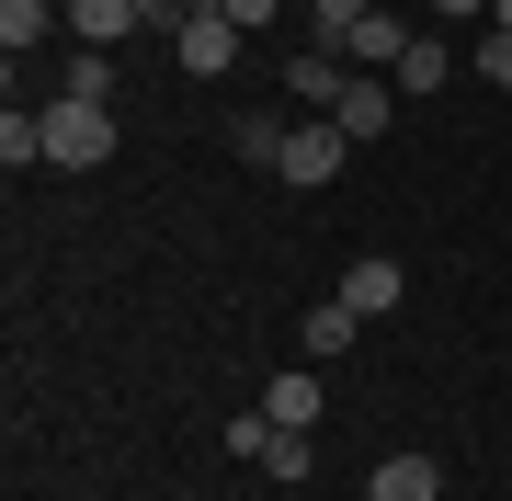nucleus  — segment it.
<instances>
[{
  "mask_svg": "<svg viewBox=\"0 0 512 501\" xmlns=\"http://www.w3.org/2000/svg\"><path fill=\"white\" fill-rule=\"evenodd\" d=\"M114 160V103H46V171H103Z\"/></svg>",
  "mask_w": 512,
  "mask_h": 501,
  "instance_id": "f257e3e1",
  "label": "nucleus"
},
{
  "mask_svg": "<svg viewBox=\"0 0 512 501\" xmlns=\"http://www.w3.org/2000/svg\"><path fill=\"white\" fill-rule=\"evenodd\" d=\"M342 160H353V137L330 126V114H296V126H285V183H296V194L342 183Z\"/></svg>",
  "mask_w": 512,
  "mask_h": 501,
  "instance_id": "f03ea898",
  "label": "nucleus"
},
{
  "mask_svg": "<svg viewBox=\"0 0 512 501\" xmlns=\"http://www.w3.org/2000/svg\"><path fill=\"white\" fill-rule=\"evenodd\" d=\"M239 46H251V35H239V23L217 12V0H205V12L183 23V35H171V69H194V80H228V69H239Z\"/></svg>",
  "mask_w": 512,
  "mask_h": 501,
  "instance_id": "7ed1b4c3",
  "label": "nucleus"
},
{
  "mask_svg": "<svg viewBox=\"0 0 512 501\" xmlns=\"http://www.w3.org/2000/svg\"><path fill=\"white\" fill-rule=\"evenodd\" d=\"M410 35H421V23L399 12V0H376V12L342 35V57H353V69H399V57H410Z\"/></svg>",
  "mask_w": 512,
  "mask_h": 501,
  "instance_id": "20e7f679",
  "label": "nucleus"
},
{
  "mask_svg": "<svg viewBox=\"0 0 512 501\" xmlns=\"http://www.w3.org/2000/svg\"><path fill=\"white\" fill-rule=\"evenodd\" d=\"M387 92H399V80H387V69H353V92L330 103V126H342L353 149H376V137H387Z\"/></svg>",
  "mask_w": 512,
  "mask_h": 501,
  "instance_id": "39448f33",
  "label": "nucleus"
},
{
  "mask_svg": "<svg viewBox=\"0 0 512 501\" xmlns=\"http://www.w3.org/2000/svg\"><path fill=\"white\" fill-rule=\"evenodd\" d=\"M399 297H410V274H399L387 251H365V262L342 274V308H353V319H399Z\"/></svg>",
  "mask_w": 512,
  "mask_h": 501,
  "instance_id": "423d86ee",
  "label": "nucleus"
},
{
  "mask_svg": "<svg viewBox=\"0 0 512 501\" xmlns=\"http://www.w3.org/2000/svg\"><path fill=\"white\" fill-rule=\"evenodd\" d=\"M365 501H444V467H433V456H376Z\"/></svg>",
  "mask_w": 512,
  "mask_h": 501,
  "instance_id": "0eeeda50",
  "label": "nucleus"
},
{
  "mask_svg": "<svg viewBox=\"0 0 512 501\" xmlns=\"http://www.w3.org/2000/svg\"><path fill=\"white\" fill-rule=\"evenodd\" d=\"M137 23H148V12H137V0H69V35H80V46H103V57H114V46H126V35H137Z\"/></svg>",
  "mask_w": 512,
  "mask_h": 501,
  "instance_id": "6e6552de",
  "label": "nucleus"
},
{
  "mask_svg": "<svg viewBox=\"0 0 512 501\" xmlns=\"http://www.w3.org/2000/svg\"><path fill=\"white\" fill-rule=\"evenodd\" d=\"M353 342H365V319H353L342 297H330V308H308V319H296V353H308V365H330V353H353Z\"/></svg>",
  "mask_w": 512,
  "mask_h": 501,
  "instance_id": "1a4fd4ad",
  "label": "nucleus"
},
{
  "mask_svg": "<svg viewBox=\"0 0 512 501\" xmlns=\"http://www.w3.org/2000/svg\"><path fill=\"white\" fill-rule=\"evenodd\" d=\"M262 410H274L285 433H319V376H308V365H285L274 388H262Z\"/></svg>",
  "mask_w": 512,
  "mask_h": 501,
  "instance_id": "9d476101",
  "label": "nucleus"
},
{
  "mask_svg": "<svg viewBox=\"0 0 512 501\" xmlns=\"http://www.w3.org/2000/svg\"><path fill=\"white\" fill-rule=\"evenodd\" d=\"M57 12H69V0H0V46H12V57H35V46L57 35Z\"/></svg>",
  "mask_w": 512,
  "mask_h": 501,
  "instance_id": "9b49d317",
  "label": "nucleus"
},
{
  "mask_svg": "<svg viewBox=\"0 0 512 501\" xmlns=\"http://www.w3.org/2000/svg\"><path fill=\"white\" fill-rule=\"evenodd\" d=\"M387 80H399V92H444V80H456V46H444V35H410V57Z\"/></svg>",
  "mask_w": 512,
  "mask_h": 501,
  "instance_id": "f8f14e48",
  "label": "nucleus"
},
{
  "mask_svg": "<svg viewBox=\"0 0 512 501\" xmlns=\"http://www.w3.org/2000/svg\"><path fill=\"white\" fill-rule=\"evenodd\" d=\"M228 149H239V160H262V171H285V126H274V114H239Z\"/></svg>",
  "mask_w": 512,
  "mask_h": 501,
  "instance_id": "ddd939ff",
  "label": "nucleus"
},
{
  "mask_svg": "<svg viewBox=\"0 0 512 501\" xmlns=\"http://www.w3.org/2000/svg\"><path fill=\"white\" fill-rule=\"evenodd\" d=\"M365 12H376V0H308V46H330V57H342V35H353Z\"/></svg>",
  "mask_w": 512,
  "mask_h": 501,
  "instance_id": "4468645a",
  "label": "nucleus"
},
{
  "mask_svg": "<svg viewBox=\"0 0 512 501\" xmlns=\"http://www.w3.org/2000/svg\"><path fill=\"white\" fill-rule=\"evenodd\" d=\"M57 92H69V103H114V57H103V46H80V57H69V80H57Z\"/></svg>",
  "mask_w": 512,
  "mask_h": 501,
  "instance_id": "2eb2a0df",
  "label": "nucleus"
},
{
  "mask_svg": "<svg viewBox=\"0 0 512 501\" xmlns=\"http://www.w3.org/2000/svg\"><path fill=\"white\" fill-rule=\"evenodd\" d=\"M262 467H274L285 490H308V467H319V445H308V433H285V422H274V445H262Z\"/></svg>",
  "mask_w": 512,
  "mask_h": 501,
  "instance_id": "dca6fc26",
  "label": "nucleus"
},
{
  "mask_svg": "<svg viewBox=\"0 0 512 501\" xmlns=\"http://www.w3.org/2000/svg\"><path fill=\"white\" fill-rule=\"evenodd\" d=\"M478 80H490V92H512V35H501V23H478Z\"/></svg>",
  "mask_w": 512,
  "mask_h": 501,
  "instance_id": "f3484780",
  "label": "nucleus"
},
{
  "mask_svg": "<svg viewBox=\"0 0 512 501\" xmlns=\"http://www.w3.org/2000/svg\"><path fill=\"white\" fill-rule=\"evenodd\" d=\"M217 12L239 23V35H262V23H274V12H285V0H217Z\"/></svg>",
  "mask_w": 512,
  "mask_h": 501,
  "instance_id": "a211bd4d",
  "label": "nucleus"
},
{
  "mask_svg": "<svg viewBox=\"0 0 512 501\" xmlns=\"http://www.w3.org/2000/svg\"><path fill=\"white\" fill-rule=\"evenodd\" d=\"M433 12H444V23H490V0H433Z\"/></svg>",
  "mask_w": 512,
  "mask_h": 501,
  "instance_id": "6ab92c4d",
  "label": "nucleus"
},
{
  "mask_svg": "<svg viewBox=\"0 0 512 501\" xmlns=\"http://www.w3.org/2000/svg\"><path fill=\"white\" fill-rule=\"evenodd\" d=\"M490 23H501V35H512V0H490Z\"/></svg>",
  "mask_w": 512,
  "mask_h": 501,
  "instance_id": "aec40b11",
  "label": "nucleus"
}]
</instances>
